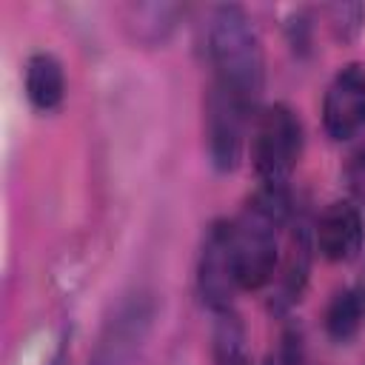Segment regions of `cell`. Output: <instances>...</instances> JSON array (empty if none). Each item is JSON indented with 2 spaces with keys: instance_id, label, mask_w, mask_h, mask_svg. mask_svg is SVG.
Returning a JSON list of instances; mask_svg holds the SVG:
<instances>
[{
  "instance_id": "1",
  "label": "cell",
  "mask_w": 365,
  "mask_h": 365,
  "mask_svg": "<svg viewBox=\"0 0 365 365\" xmlns=\"http://www.w3.org/2000/svg\"><path fill=\"white\" fill-rule=\"evenodd\" d=\"M208 57L214 83L257 114L265 91V51L251 14L237 3H222L208 20Z\"/></svg>"
},
{
  "instance_id": "2",
  "label": "cell",
  "mask_w": 365,
  "mask_h": 365,
  "mask_svg": "<svg viewBox=\"0 0 365 365\" xmlns=\"http://www.w3.org/2000/svg\"><path fill=\"white\" fill-rule=\"evenodd\" d=\"M294 205L288 188L259 185L231 222V248L237 265V282L245 291L265 288L279 265V231L288 222Z\"/></svg>"
},
{
  "instance_id": "3",
  "label": "cell",
  "mask_w": 365,
  "mask_h": 365,
  "mask_svg": "<svg viewBox=\"0 0 365 365\" xmlns=\"http://www.w3.org/2000/svg\"><path fill=\"white\" fill-rule=\"evenodd\" d=\"M157 322V297L148 288H131L106 314L88 354V365H134L148 345Z\"/></svg>"
},
{
  "instance_id": "4",
  "label": "cell",
  "mask_w": 365,
  "mask_h": 365,
  "mask_svg": "<svg viewBox=\"0 0 365 365\" xmlns=\"http://www.w3.org/2000/svg\"><path fill=\"white\" fill-rule=\"evenodd\" d=\"M302 145H305V131L299 114L285 103L265 106L257 114V125L251 137V160L259 185L288 188L291 174L299 165Z\"/></svg>"
},
{
  "instance_id": "5",
  "label": "cell",
  "mask_w": 365,
  "mask_h": 365,
  "mask_svg": "<svg viewBox=\"0 0 365 365\" xmlns=\"http://www.w3.org/2000/svg\"><path fill=\"white\" fill-rule=\"evenodd\" d=\"M237 265H234V248H231V222L214 220L200 245L197 257V294L202 305H208L214 314L234 308L237 294Z\"/></svg>"
},
{
  "instance_id": "6",
  "label": "cell",
  "mask_w": 365,
  "mask_h": 365,
  "mask_svg": "<svg viewBox=\"0 0 365 365\" xmlns=\"http://www.w3.org/2000/svg\"><path fill=\"white\" fill-rule=\"evenodd\" d=\"M248 120H251V111L242 103H237L217 83L208 86V94H205V145H208V160L217 171L228 174L240 165L242 151H245Z\"/></svg>"
},
{
  "instance_id": "7",
  "label": "cell",
  "mask_w": 365,
  "mask_h": 365,
  "mask_svg": "<svg viewBox=\"0 0 365 365\" xmlns=\"http://www.w3.org/2000/svg\"><path fill=\"white\" fill-rule=\"evenodd\" d=\"M365 125V66H342L322 97V128L331 140H351Z\"/></svg>"
},
{
  "instance_id": "8",
  "label": "cell",
  "mask_w": 365,
  "mask_h": 365,
  "mask_svg": "<svg viewBox=\"0 0 365 365\" xmlns=\"http://www.w3.org/2000/svg\"><path fill=\"white\" fill-rule=\"evenodd\" d=\"M314 251H317L314 228L308 222H297L288 234L285 257L277 265V274L271 279L274 291H271V299H268V311L274 317H285L302 299V294L308 288V279H311Z\"/></svg>"
},
{
  "instance_id": "9",
  "label": "cell",
  "mask_w": 365,
  "mask_h": 365,
  "mask_svg": "<svg viewBox=\"0 0 365 365\" xmlns=\"http://www.w3.org/2000/svg\"><path fill=\"white\" fill-rule=\"evenodd\" d=\"M314 242L328 262H351L365 242V222L359 208L348 200L325 205L314 225Z\"/></svg>"
},
{
  "instance_id": "10",
  "label": "cell",
  "mask_w": 365,
  "mask_h": 365,
  "mask_svg": "<svg viewBox=\"0 0 365 365\" xmlns=\"http://www.w3.org/2000/svg\"><path fill=\"white\" fill-rule=\"evenodd\" d=\"M23 91L34 111L51 114L66 100V71L63 63L48 51H34L23 68Z\"/></svg>"
},
{
  "instance_id": "11",
  "label": "cell",
  "mask_w": 365,
  "mask_h": 365,
  "mask_svg": "<svg viewBox=\"0 0 365 365\" xmlns=\"http://www.w3.org/2000/svg\"><path fill=\"white\" fill-rule=\"evenodd\" d=\"M182 14H185V9L177 6V3H131L125 9V17H123L125 23L123 26H125V31L131 34L134 43L163 46L174 34Z\"/></svg>"
},
{
  "instance_id": "12",
  "label": "cell",
  "mask_w": 365,
  "mask_h": 365,
  "mask_svg": "<svg viewBox=\"0 0 365 365\" xmlns=\"http://www.w3.org/2000/svg\"><path fill=\"white\" fill-rule=\"evenodd\" d=\"M362 319H365V311H362L359 297L354 294V288L334 291V297L325 305V317H322V325H325L328 339H334L339 345L342 342H351L359 334Z\"/></svg>"
},
{
  "instance_id": "13",
  "label": "cell",
  "mask_w": 365,
  "mask_h": 365,
  "mask_svg": "<svg viewBox=\"0 0 365 365\" xmlns=\"http://www.w3.org/2000/svg\"><path fill=\"white\" fill-rule=\"evenodd\" d=\"M305 362V336L299 325H285L277 345L268 351L265 365H302Z\"/></svg>"
},
{
  "instance_id": "14",
  "label": "cell",
  "mask_w": 365,
  "mask_h": 365,
  "mask_svg": "<svg viewBox=\"0 0 365 365\" xmlns=\"http://www.w3.org/2000/svg\"><path fill=\"white\" fill-rule=\"evenodd\" d=\"M328 17H331V29L339 40H354L365 23V6L362 3H336V6H328Z\"/></svg>"
},
{
  "instance_id": "15",
  "label": "cell",
  "mask_w": 365,
  "mask_h": 365,
  "mask_svg": "<svg viewBox=\"0 0 365 365\" xmlns=\"http://www.w3.org/2000/svg\"><path fill=\"white\" fill-rule=\"evenodd\" d=\"M342 177H345V185H348L351 197L365 205V145L356 148V151L348 157V163H345V168H342Z\"/></svg>"
},
{
  "instance_id": "16",
  "label": "cell",
  "mask_w": 365,
  "mask_h": 365,
  "mask_svg": "<svg viewBox=\"0 0 365 365\" xmlns=\"http://www.w3.org/2000/svg\"><path fill=\"white\" fill-rule=\"evenodd\" d=\"M354 294L359 297V305H362V311H365V268L359 271V277H356V285H354Z\"/></svg>"
}]
</instances>
